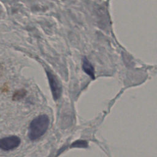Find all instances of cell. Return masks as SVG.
Returning a JSON list of instances; mask_svg holds the SVG:
<instances>
[{
  "label": "cell",
  "mask_w": 157,
  "mask_h": 157,
  "mask_svg": "<svg viewBox=\"0 0 157 157\" xmlns=\"http://www.w3.org/2000/svg\"><path fill=\"white\" fill-rule=\"evenodd\" d=\"M50 90L54 100L58 99L62 93V86L58 78L50 71L45 69Z\"/></svg>",
  "instance_id": "2"
},
{
  "label": "cell",
  "mask_w": 157,
  "mask_h": 157,
  "mask_svg": "<svg viewBox=\"0 0 157 157\" xmlns=\"http://www.w3.org/2000/svg\"><path fill=\"white\" fill-rule=\"evenodd\" d=\"M82 68L83 71L88 74L92 79L95 78V74H94V69L91 63L88 60L86 57H84L83 59V63H82Z\"/></svg>",
  "instance_id": "4"
},
{
  "label": "cell",
  "mask_w": 157,
  "mask_h": 157,
  "mask_svg": "<svg viewBox=\"0 0 157 157\" xmlns=\"http://www.w3.org/2000/svg\"><path fill=\"white\" fill-rule=\"evenodd\" d=\"M20 139L16 136H11L4 137L0 140V148L6 151L13 150L20 144Z\"/></svg>",
  "instance_id": "3"
},
{
  "label": "cell",
  "mask_w": 157,
  "mask_h": 157,
  "mask_svg": "<svg viewBox=\"0 0 157 157\" xmlns=\"http://www.w3.org/2000/svg\"><path fill=\"white\" fill-rule=\"evenodd\" d=\"M49 123V118L47 115L42 114L34 118L29 126V138L34 140L43 136L48 128Z\"/></svg>",
  "instance_id": "1"
}]
</instances>
